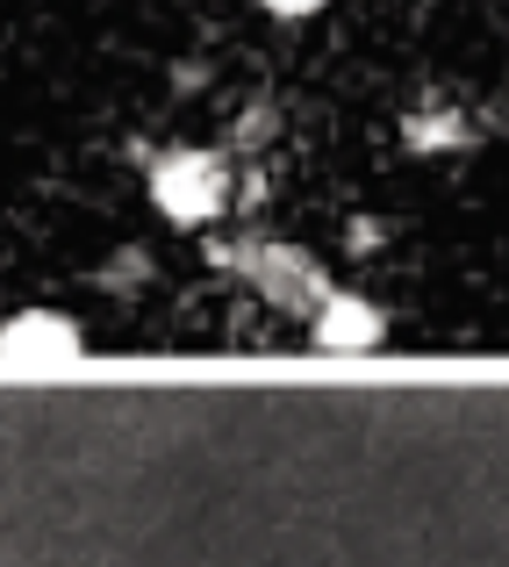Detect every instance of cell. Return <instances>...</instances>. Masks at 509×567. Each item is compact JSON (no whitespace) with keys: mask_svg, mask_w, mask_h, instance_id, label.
Returning a JSON list of instances; mask_svg holds the SVG:
<instances>
[{"mask_svg":"<svg viewBox=\"0 0 509 567\" xmlns=\"http://www.w3.org/2000/svg\"><path fill=\"white\" fill-rule=\"evenodd\" d=\"M467 130H459V115H409V144H424V152H438V144H459Z\"/></svg>","mask_w":509,"mask_h":567,"instance_id":"5","label":"cell"},{"mask_svg":"<svg viewBox=\"0 0 509 567\" xmlns=\"http://www.w3.org/2000/svg\"><path fill=\"white\" fill-rule=\"evenodd\" d=\"M381 338H387L381 309L359 302V295H331V302L316 309V346H331V352H366V346H381Z\"/></svg>","mask_w":509,"mask_h":567,"instance_id":"4","label":"cell"},{"mask_svg":"<svg viewBox=\"0 0 509 567\" xmlns=\"http://www.w3.org/2000/svg\"><path fill=\"white\" fill-rule=\"evenodd\" d=\"M259 8H273V14H316V8H331V0H259Z\"/></svg>","mask_w":509,"mask_h":567,"instance_id":"6","label":"cell"},{"mask_svg":"<svg viewBox=\"0 0 509 567\" xmlns=\"http://www.w3.org/2000/svg\"><path fill=\"white\" fill-rule=\"evenodd\" d=\"M86 352V338L72 331L65 317L51 309H22V317L0 323V360H22V367H72Z\"/></svg>","mask_w":509,"mask_h":567,"instance_id":"3","label":"cell"},{"mask_svg":"<svg viewBox=\"0 0 509 567\" xmlns=\"http://www.w3.org/2000/svg\"><path fill=\"white\" fill-rule=\"evenodd\" d=\"M245 266H251V288H259L273 309H288V317H316V309L331 302V288H323L316 259H302V251H288V245L245 251Z\"/></svg>","mask_w":509,"mask_h":567,"instance_id":"2","label":"cell"},{"mask_svg":"<svg viewBox=\"0 0 509 567\" xmlns=\"http://www.w3.org/2000/svg\"><path fill=\"white\" fill-rule=\"evenodd\" d=\"M152 202H158V216L187 223V230L216 223L222 202H230V173H222L216 152H166L152 166Z\"/></svg>","mask_w":509,"mask_h":567,"instance_id":"1","label":"cell"}]
</instances>
